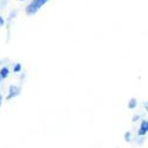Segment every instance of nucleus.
Here are the masks:
<instances>
[{
  "label": "nucleus",
  "mask_w": 148,
  "mask_h": 148,
  "mask_svg": "<svg viewBox=\"0 0 148 148\" xmlns=\"http://www.w3.org/2000/svg\"><path fill=\"white\" fill-rule=\"evenodd\" d=\"M148 133V121L143 120L141 122V126L139 128V132H138V135L139 136H143V135H146Z\"/></svg>",
  "instance_id": "nucleus-2"
},
{
  "label": "nucleus",
  "mask_w": 148,
  "mask_h": 148,
  "mask_svg": "<svg viewBox=\"0 0 148 148\" xmlns=\"http://www.w3.org/2000/svg\"><path fill=\"white\" fill-rule=\"evenodd\" d=\"M8 73H10L8 68L4 66L1 70H0V77H1V78H7L8 77Z\"/></svg>",
  "instance_id": "nucleus-4"
},
{
  "label": "nucleus",
  "mask_w": 148,
  "mask_h": 148,
  "mask_svg": "<svg viewBox=\"0 0 148 148\" xmlns=\"http://www.w3.org/2000/svg\"><path fill=\"white\" fill-rule=\"evenodd\" d=\"M49 0H32V1L26 6V14L27 16H33L39 11L42 6H44Z\"/></svg>",
  "instance_id": "nucleus-1"
},
{
  "label": "nucleus",
  "mask_w": 148,
  "mask_h": 148,
  "mask_svg": "<svg viewBox=\"0 0 148 148\" xmlns=\"http://www.w3.org/2000/svg\"><path fill=\"white\" fill-rule=\"evenodd\" d=\"M4 24H5V19H4V17L0 16V27L4 26Z\"/></svg>",
  "instance_id": "nucleus-7"
},
{
  "label": "nucleus",
  "mask_w": 148,
  "mask_h": 148,
  "mask_svg": "<svg viewBox=\"0 0 148 148\" xmlns=\"http://www.w3.org/2000/svg\"><path fill=\"white\" fill-rule=\"evenodd\" d=\"M18 1H24V0H18Z\"/></svg>",
  "instance_id": "nucleus-10"
},
{
  "label": "nucleus",
  "mask_w": 148,
  "mask_h": 148,
  "mask_svg": "<svg viewBox=\"0 0 148 148\" xmlns=\"http://www.w3.org/2000/svg\"><path fill=\"white\" fill-rule=\"evenodd\" d=\"M0 81H1V77H0Z\"/></svg>",
  "instance_id": "nucleus-11"
},
{
  "label": "nucleus",
  "mask_w": 148,
  "mask_h": 148,
  "mask_svg": "<svg viewBox=\"0 0 148 148\" xmlns=\"http://www.w3.org/2000/svg\"><path fill=\"white\" fill-rule=\"evenodd\" d=\"M13 70H14V72H19V71H20V70H21V65H20V64H19V63H17V64H16V66H14V69H13Z\"/></svg>",
  "instance_id": "nucleus-6"
},
{
  "label": "nucleus",
  "mask_w": 148,
  "mask_h": 148,
  "mask_svg": "<svg viewBox=\"0 0 148 148\" xmlns=\"http://www.w3.org/2000/svg\"><path fill=\"white\" fill-rule=\"evenodd\" d=\"M20 92V88L17 87V85H11L10 87V94L7 96V100H11L12 97H16L17 95H19Z\"/></svg>",
  "instance_id": "nucleus-3"
},
{
  "label": "nucleus",
  "mask_w": 148,
  "mask_h": 148,
  "mask_svg": "<svg viewBox=\"0 0 148 148\" xmlns=\"http://www.w3.org/2000/svg\"><path fill=\"white\" fill-rule=\"evenodd\" d=\"M1 102H3V96H1V94H0V106H1Z\"/></svg>",
  "instance_id": "nucleus-9"
},
{
  "label": "nucleus",
  "mask_w": 148,
  "mask_h": 148,
  "mask_svg": "<svg viewBox=\"0 0 148 148\" xmlns=\"http://www.w3.org/2000/svg\"><path fill=\"white\" fill-rule=\"evenodd\" d=\"M135 107H136V100H135V98H132V100L129 101V103H128V108L134 109Z\"/></svg>",
  "instance_id": "nucleus-5"
},
{
  "label": "nucleus",
  "mask_w": 148,
  "mask_h": 148,
  "mask_svg": "<svg viewBox=\"0 0 148 148\" xmlns=\"http://www.w3.org/2000/svg\"><path fill=\"white\" fill-rule=\"evenodd\" d=\"M125 138H126V141H130L129 139H130V133H127L126 135H125Z\"/></svg>",
  "instance_id": "nucleus-8"
}]
</instances>
